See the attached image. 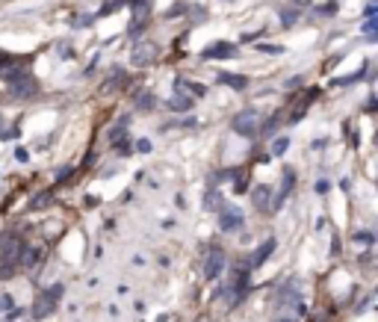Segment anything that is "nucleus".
<instances>
[{
	"mask_svg": "<svg viewBox=\"0 0 378 322\" xmlns=\"http://www.w3.org/2000/svg\"><path fill=\"white\" fill-rule=\"evenodd\" d=\"M252 204L257 207V210H266V213H272V190H269L266 184L254 186V190H252Z\"/></svg>",
	"mask_w": 378,
	"mask_h": 322,
	"instance_id": "obj_9",
	"label": "nucleus"
},
{
	"mask_svg": "<svg viewBox=\"0 0 378 322\" xmlns=\"http://www.w3.org/2000/svg\"><path fill=\"white\" fill-rule=\"evenodd\" d=\"M316 192H328V180H319L316 184Z\"/></svg>",
	"mask_w": 378,
	"mask_h": 322,
	"instance_id": "obj_32",
	"label": "nucleus"
},
{
	"mask_svg": "<svg viewBox=\"0 0 378 322\" xmlns=\"http://www.w3.org/2000/svg\"><path fill=\"white\" fill-rule=\"evenodd\" d=\"M296 21H298V9H290V6L281 9V24H284V27H292Z\"/></svg>",
	"mask_w": 378,
	"mask_h": 322,
	"instance_id": "obj_23",
	"label": "nucleus"
},
{
	"mask_svg": "<svg viewBox=\"0 0 378 322\" xmlns=\"http://www.w3.org/2000/svg\"><path fill=\"white\" fill-rule=\"evenodd\" d=\"M204 207H207V210H216V213H219L222 207H224V204H222L219 190H216V184H213V186L207 190V195H204Z\"/></svg>",
	"mask_w": 378,
	"mask_h": 322,
	"instance_id": "obj_15",
	"label": "nucleus"
},
{
	"mask_svg": "<svg viewBox=\"0 0 378 322\" xmlns=\"http://www.w3.org/2000/svg\"><path fill=\"white\" fill-rule=\"evenodd\" d=\"M278 322H298V320H296V316H281Z\"/></svg>",
	"mask_w": 378,
	"mask_h": 322,
	"instance_id": "obj_35",
	"label": "nucleus"
},
{
	"mask_svg": "<svg viewBox=\"0 0 378 322\" xmlns=\"http://www.w3.org/2000/svg\"><path fill=\"white\" fill-rule=\"evenodd\" d=\"M354 240H358V242H372L376 236H372L370 230H360V234H354Z\"/></svg>",
	"mask_w": 378,
	"mask_h": 322,
	"instance_id": "obj_30",
	"label": "nucleus"
},
{
	"mask_svg": "<svg viewBox=\"0 0 378 322\" xmlns=\"http://www.w3.org/2000/svg\"><path fill=\"white\" fill-rule=\"evenodd\" d=\"M242 213L236 210V207H222L219 210V228L222 230H236V228H242Z\"/></svg>",
	"mask_w": 378,
	"mask_h": 322,
	"instance_id": "obj_8",
	"label": "nucleus"
},
{
	"mask_svg": "<svg viewBox=\"0 0 378 322\" xmlns=\"http://www.w3.org/2000/svg\"><path fill=\"white\" fill-rule=\"evenodd\" d=\"M21 74H27V68H21V65H6V68H0V77H3L6 83H12V80H18Z\"/></svg>",
	"mask_w": 378,
	"mask_h": 322,
	"instance_id": "obj_19",
	"label": "nucleus"
},
{
	"mask_svg": "<svg viewBox=\"0 0 378 322\" xmlns=\"http://www.w3.org/2000/svg\"><path fill=\"white\" fill-rule=\"evenodd\" d=\"M136 151H139V154H148V151H151V142H148V139H139V142H136Z\"/></svg>",
	"mask_w": 378,
	"mask_h": 322,
	"instance_id": "obj_29",
	"label": "nucleus"
},
{
	"mask_svg": "<svg viewBox=\"0 0 378 322\" xmlns=\"http://www.w3.org/2000/svg\"><path fill=\"white\" fill-rule=\"evenodd\" d=\"M316 92H319V89H308L304 95L298 98V104H296V106H292V112H290V122H292V124H296V122H302L304 110H308V106H310V104L316 100Z\"/></svg>",
	"mask_w": 378,
	"mask_h": 322,
	"instance_id": "obj_10",
	"label": "nucleus"
},
{
	"mask_svg": "<svg viewBox=\"0 0 378 322\" xmlns=\"http://www.w3.org/2000/svg\"><path fill=\"white\" fill-rule=\"evenodd\" d=\"M18 263H21V266H27V269H30V266H36V263H38V252H36V248H30V246H24V248H21V258H18Z\"/></svg>",
	"mask_w": 378,
	"mask_h": 322,
	"instance_id": "obj_20",
	"label": "nucleus"
},
{
	"mask_svg": "<svg viewBox=\"0 0 378 322\" xmlns=\"http://www.w3.org/2000/svg\"><path fill=\"white\" fill-rule=\"evenodd\" d=\"M50 201H54V190H42V192L30 201V210H42V207L50 204Z\"/></svg>",
	"mask_w": 378,
	"mask_h": 322,
	"instance_id": "obj_21",
	"label": "nucleus"
},
{
	"mask_svg": "<svg viewBox=\"0 0 378 322\" xmlns=\"http://www.w3.org/2000/svg\"><path fill=\"white\" fill-rule=\"evenodd\" d=\"M234 192H246L248 190V168H240V172H234V186H230Z\"/></svg>",
	"mask_w": 378,
	"mask_h": 322,
	"instance_id": "obj_17",
	"label": "nucleus"
},
{
	"mask_svg": "<svg viewBox=\"0 0 378 322\" xmlns=\"http://www.w3.org/2000/svg\"><path fill=\"white\" fill-rule=\"evenodd\" d=\"M68 174H71V168H60V172H56V180H62V178H68Z\"/></svg>",
	"mask_w": 378,
	"mask_h": 322,
	"instance_id": "obj_34",
	"label": "nucleus"
},
{
	"mask_svg": "<svg viewBox=\"0 0 378 322\" xmlns=\"http://www.w3.org/2000/svg\"><path fill=\"white\" fill-rule=\"evenodd\" d=\"M275 246H278V242H275L272 236H269V240H263V246H257V252L252 254V266H263V263L269 260V254L275 252Z\"/></svg>",
	"mask_w": 378,
	"mask_h": 322,
	"instance_id": "obj_12",
	"label": "nucleus"
},
{
	"mask_svg": "<svg viewBox=\"0 0 378 322\" xmlns=\"http://www.w3.org/2000/svg\"><path fill=\"white\" fill-rule=\"evenodd\" d=\"M376 27H378L376 15H372V18H366V21H364V32H370V36H372V32H376Z\"/></svg>",
	"mask_w": 378,
	"mask_h": 322,
	"instance_id": "obj_27",
	"label": "nucleus"
},
{
	"mask_svg": "<svg viewBox=\"0 0 378 322\" xmlns=\"http://www.w3.org/2000/svg\"><path fill=\"white\" fill-rule=\"evenodd\" d=\"M0 314H3V308H0Z\"/></svg>",
	"mask_w": 378,
	"mask_h": 322,
	"instance_id": "obj_36",
	"label": "nucleus"
},
{
	"mask_svg": "<svg viewBox=\"0 0 378 322\" xmlns=\"http://www.w3.org/2000/svg\"><path fill=\"white\" fill-rule=\"evenodd\" d=\"M15 157H18V160H24V162H27V157H30V154H27L24 148H18V151H15Z\"/></svg>",
	"mask_w": 378,
	"mask_h": 322,
	"instance_id": "obj_33",
	"label": "nucleus"
},
{
	"mask_svg": "<svg viewBox=\"0 0 378 322\" xmlns=\"http://www.w3.org/2000/svg\"><path fill=\"white\" fill-rule=\"evenodd\" d=\"M178 89H189L192 95H198V98H204V95H207V89H204L201 83H189V80H178Z\"/></svg>",
	"mask_w": 378,
	"mask_h": 322,
	"instance_id": "obj_22",
	"label": "nucleus"
},
{
	"mask_svg": "<svg viewBox=\"0 0 378 322\" xmlns=\"http://www.w3.org/2000/svg\"><path fill=\"white\" fill-rule=\"evenodd\" d=\"M154 56H157V48H154L151 42H139V44L133 48V62L136 65H148Z\"/></svg>",
	"mask_w": 378,
	"mask_h": 322,
	"instance_id": "obj_11",
	"label": "nucleus"
},
{
	"mask_svg": "<svg viewBox=\"0 0 378 322\" xmlns=\"http://www.w3.org/2000/svg\"><path fill=\"white\" fill-rule=\"evenodd\" d=\"M322 12H325V15H334V12H337V0H331V3H325V6H322Z\"/></svg>",
	"mask_w": 378,
	"mask_h": 322,
	"instance_id": "obj_31",
	"label": "nucleus"
},
{
	"mask_svg": "<svg viewBox=\"0 0 378 322\" xmlns=\"http://www.w3.org/2000/svg\"><path fill=\"white\" fill-rule=\"evenodd\" d=\"M278 308H298V310H304V302H302V296H298V284L296 281H286L281 290H278Z\"/></svg>",
	"mask_w": 378,
	"mask_h": 322,
	"instance_id": "obj_4",
	"label": "nucleus"
},
{
	"mask_svg": "<svg viewBox=\"0 0 378 322\" xmlns=\"http://www.w3.org/2000/svg\"><path fill=\"white\" fill-rule=\"evenodd\" d=\"M0 308H3V314H6V310H12V296H9V292H3V296H0Z\"/></svg>",
	"mask_w": 378,
	"mask_h": 322,
	"instance_id": "obj_26",
	"label": "nucleus"
},
{
	"mask_svg": "<svg viewBox=\"0 0 378 322\" xmlns=\"http://www.w3.org/2000/svg\"><path fill=\"white\" fill-rule=\"evenodd\" d=\"M219 83L230 86V89H246V86H248V77H242V74H228V71H222V74H219Z\"/></svg>",
	"mask_w": 378,
	"mask_h": 322,
	"instance_id": "obj_14",
	"label": "nucleus"
},
{
	"mask_svg": "<svg viewBox=\"0 0 378 322\" xmlns=\"http://www.w3.org/2000/svg\"><path fill=\"white\" fill-rule=\"evenodd\" d=\"M62 292H65L62 284H54L50 290L38 292V296H36V304H32V320H48V316L56 310V304H60Z\"/></svg>",
	"mask_w": 378,
	"mask_h": 322,
	"instance_id": "obj_2",
	"label": "nucleus"
},
{
	"mask_svg": "<svg viewBox=\"0 0 378 322\" xmlns=\"http://www.w3.org/2000/svg\"><path fill=\"white\" fill-rule=\"evenodd\" d=\"M9 92L15 98H32V95H38V83H36V77H30V74H21L18 80L9 83Z\"/></svg>",
	"mask_w": 378,
	"mask_h": 322,
	"instance_id": "obj_5",
	"label": "nucleus"
},
{
	"mask_svg": "<svg viewBox=\"0 0 378 322\" xmlns=\"http://www.w3.org/2000/svg\"><path fill=\"white\" fill-rule=\"evenodd\" d=\"M286 148H290V139H286V136H278V139H275V145H272V154H278V157H281V154H286Z\"/></svg>",
	"mask_w": 378,
	"mask_h": 322,
	"instance_id": "obj_25",
	"label": "nucleus"
},
{
	"mask_svg": "<svg viewBox=\"0 0 378 322\" xmlns=\"http://www.w3.org/2000/svg\"><path fill=\"white\" fill-rule=\"evenodd\" d=\"M292 184H296V172H292V168H284V178H281V195H278V204H284V198L292 192ZM278 204H275V207H278ZM275 207H272V210H275Z\"/></svg>",
	"mask_w": 378,
	"mask_h": 322,
	"instance_id": "obj_13",
	"label": "nucleus"
},
{
	"mask_svg": "<svg viewBox=\"0 0 378 322\" xmlns=\"http://www.w3.org/2000/svg\"><path fill=\"white\" fill-rule=\"evenodd\" d=\"M230 128L236 130L240 136H254L257 128H260V112H254V110H242V112H236L234 122H230Z\"/></svg>",
	"mask_w": 378,
	"mask_h": 322,
	"instance_id": "obj_3",
	"label": "nucleus"
},
{
	"mask_svg": "<svg viewBox=\"0 0 378 322\" xmlns=\"http://www.w3.org/2000/svg\"><path fill=\"white\" fill-rule=\"evenodd\" d=\"M240 50H236V44H230V42H216V44H210V48H204V60H234Z\"/></svg>",
	"mask_w": 378,
	"mask_h": 322,
	"instance_id": "obj_7",
	"label": "nucleus"
},
{
	"mask_svg": "<svg viewBox=\"0 0 378 322\" xmlns=\"http://www.w3.org/2000/svg\"><path fill=\"white\" fill-rule=\"evenodd\" d=\"M21 236L18 234H3L0 236V278H9L18 266V258H21Z\"/></svg>",
	"mask_w": 378,
	"mask_h": 322,
	"instance_id": "obj_1",
	"label": "nucleus"
},
{
	"mask_svg": "<svg viewBox=\"0 0 378 322\" xmlns=\"http://www.w3.org/2000/svg\"><path fill=\"white\" fill-rule=\"evenodd\" d=\"M133 100H136L139 110H154V106H157V98H154V92H148V89H142Z\"/></svg>",
	"mask_w": 378,
	"mask_h": 322,
	"instance_id": "obj_16",
	"label": "nucleus"
},
{
	"mask_svg": "<svg viewBox=\"0 0 378 322\" xmlns=\"http://www.w3.org/2000/svg\"><path fill=\"white\" fill-rule=\"evenodd\" d=\"M122 6H127V0H110V3H104V6H100V12H98V15H110V12H116V9H122Z\"/></svg>",
	"mask_w": 378,
	"mask_h": 322,
	"instance_id": "obj_24",
	"label": "nucleus"
},
{
	"mask_svg": "<svg viewBox=\"0 0 378 322\" xmlns=\"http://www.w3.org/2000/svg\"><path fill=\"white\" fill-rule=\"evenodd\" d=\"M257 50H263V54H281L284 48H278V44H257Z\"/></svg>",
	"mask_w": 378,
	"mask_h": 322,
	"instance_id": "obj_28",
	"label": "nucleus"
},
{
	"mask_svg": "<svg viewBox=\"0 0 378 322\" xmlns=\"http://www.w3.org/2000/svg\"><path fill=\"white\" fill-rule=\"evenodd\" d=\"M189 106H192V98H189V95L168 98V110H174V112H184V110H189Z\"/></svg>",
	"mask_w": 378,
	"mask_h": 322,
	"instance_id": "obj_18",
	"label": "nucleus"
},
{
	"mask_svg": "<svg viewBox=\"0 0 378 322\" xmlns=\"http://www.w3.org/2000/svg\"><path fill=\"white\" fill-rule=\"evenodd\" d=\"M222 269H224V252L222 248H213L207 254V263H204V278L207 281H216L222 275Z\"/></svg>",
	"mask_w": 378,
	"mask_h": 322,
	"instance_id": "obj_6",
	"label": "nucleus"
}]
</instances>
